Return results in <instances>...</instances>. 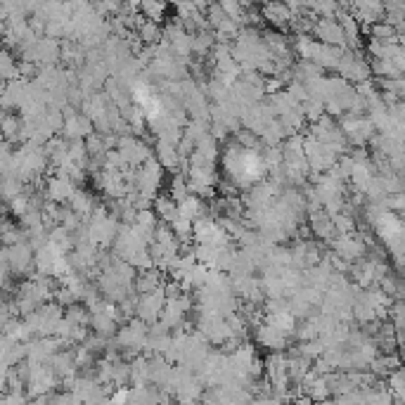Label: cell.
<instances>
[{
    "label": "cell",
    "mask_w": 405,
    "mask_h": 405,
    "mask_svg": "<svg viewBox=\"0 0 405 405\" xmlns=\"http://www.w3.org/2000/svg\"><path fill=\"white\" fill-rule=\"evenodd\" d=\"M83 145H86V152H88V157H102L105 155V142H102V133L97 131H90L88 135L83 138Z\"/></svg>",
    "instance_id": "obj_41"
},
{
    "label": "cell",
    "mask_w": 405,
    "mask_h": 405,
    "mask_svg": "<svg viewBox=\"0 0 405 405\" xmlns=\"http://www.w3.org/2000/svg\"><path fill=\"white\" fill-rule=\"evenodd\" d=\"M109 384L114 389L128 387V384H131V363L124 361V358H116V361L112 363V379H109Z\"/></svg>",
    "instance_id": "obj_32"
},
{
    "label": "cell",
    "mask_w": 405,
    "mask_h": 405,
    "mask_svg": "<svg viewBox=\"0 0 405 405\" xmlns=\"http://www.w3.org/2000/svg\"><path fill=\"white\" fill-rule=\"evenodd\" d=\"M370 64V74L377 79H393V76H403L405 64L396 62V60H387V57H367Z\"/></svg>",
    "instance_id": "obj_17"
},
{
    "label": "cell",
    "mask_w": 405,
    "mask_h": 405,
    "mask_svg": "<svg viewBox=\"0 0 405 405\" xmlns=\"http://www.w3.org/2000/svg\"><path fill=\"white\" fill-rule=\"evenodd\" d=\"M233 140L237 142L239 147H244V150H261V140L256 133L247 131V128H237V131L233 133Z\"/></svg>",
    "instance_id": "obj_38"
},
{
    "label": "cell",
    "mask_w": 405,
    "mask_h": 405,
    "mask_svg": "<svg viewBox=\"0 0 405 405\" xmlns=\"http://www.w3.org/2000/svg\"><path fill=\"white\" fill-rule=\"evenodd\" d=\"M294 351L301 353L304 358H309V361H315L317 356H322L325 346H322V341L315 337V339H309V341H299V346H296Z\"/></svg>",
    "instance_id": "obj_40"
},
{
    "label": "cell",
    "mask_w": 405,
    "mask_h": 405,
    "mask_svg": "<svg viewBox=\"0 0 405 405\" xmlns=\"http://www.w3.org/2000/svg\"><path fill=\"white\" fill-rule=\"evenodd\" d=\"M178 213L190 220H197L202 216H209V204H207V199L197 197V194H187V197L178 204Z\"/></svg>",
    "instance_id": "obj_20"
},
{
    "label": "cell",
    "mask_w": 405,
    "mask_h": 405,
    "mask_svg": "<svg viewBox=\"0 0 405 405\" xmlns=\"http://www.w3.org/2000/svg\"><path fill=\"white\" fill-rule=\"evenodd\" d=\"M384 384H387V389L391 391V398L396 405H403L405 403V374L401 367H396L391 374H389L387 379H384Z\"/></svg>",
    "instance_id": "obj_28"
},
{
    "label": "cell",
    "mask_w": 405,
    "mask_h": 405,
    "mask_svg": "<svg viewBox=\"0 0 405 405\" xmlns=\"http://www.w3.org/2000/svg\"><path fill=\"white\" fill-rule=\"evenodd\" d=\"M311 34L315 36V40H320V43H325V45L346 48V38H343V31L335 17H315L313 19Z\"/></svg>",
    "instance_id": "obj_8"
},
{
    "label": "cell",
    "mask_w": 405,
    "mask_h": 405,
    "mask_svg": "<svg viewBox=\"0 0 405 405\" xmlns=\"http://www.w3.org/2000/svg\"><path fill=\"white\" fill-rule=\"evenodd\" d=\"M43 190H45V197H48L50 202L66 204V202H69L71 194H74L76 185L64 176V173H50V176H45Z\"/></svg>",
    "instance_id": "obj_10"
},
{
    "label": "cell",
    "mask_w": 405,
    "mask_h": 405,
    "mask_svg": "<svg viewBox=\"0 0 405 405\" xmlns=\"http://www.w3.org/2000/svg\"><path fill=\"white\" fill-rule=\"evenodd\" d=\"M48 244L55 251H60V254H69L74 249V237H71V233L64 225H53L48 230Z\"/></svg>",
    "instance_id": "obj_23"
},
{
    "label": "cell",
    "mask_w": 405,
    "mask_h": 405,
    "mask_svg": "<svg viewBox=\"0 0 405 405\" xmlns=\"http://www.w3.org/2000/svg\"><path fill=\"white\" fill-rule=\"evenodd\" d=\"M309 12L315 17H335L337 10L341 8V0H309Z\"/></svg>",
    "instance_id": "obj_35"
},
{
    "label": "cell",
    "mask_w": 405,
    "mask_h": 405,
    "mask_svg": "<svg viewBox=\"0 0 405 405\" xmlns=\"http://www.w3.org/2000/svg\"><path fill=\"white\" fill-rule=\"evenodd\" d=\"M64 320H69L71 325L88 327V322H90V311H88V306L81 304V301H74V304L64 306Z\"/></svg>",
    "instance_id": "obj_31"
},
{
    "label": "cell",
    "mask_w": 405,
    "mask_h": 405,
    "mask_svg": "<svg viewBox=\"0 0 405 405\" xmlns=\"http://www.w3.org/2000/svg\"><path fill=\"white\" fill-rule=\"evenodd\" d=\"M374 86H377L379 90L393 93L396 97H403L405 95V81H403V76H393V79H377V81H374Z\"/></svg>",
    "instance_id": "obj_39"
},
{
    "label": "cell",
    "mask_w": 405,
    "mask_h": 405,
    "mask_svg": "<svg viewBox=\"0 0 405 405\" xmlns=\"http://www.w3.org/2000/svg\"><path fill=\"white\" fill-rule=\"evenodd\" d=\"M168 194H171V197L176 199L178 204H181L183 199L187 197L190 190H187V178H185V173H178V171H176V176L171 178V192H168Z\"/></svg>",
    "instance_id": "obj_42"
},
{
    "label": "cell",
    "mask_w": 405,
    "mask_h": 405,
    "mask_svg": "<svg viewBox=\"0 0 405 405\" xmlns=\"http://www.w3.org/2000/svg\"><path fill=\"white\" fill-rule=\"evenodd\" d=\"M0 223H3V216H0Z\"/></svg>",
    "instance_id": "obj_48"
},
{
    "label": "cell",
    "mask_w": 405,
    "mask_h": 405,
    "mask_svg": "<svg viewBox=\"0 0 405 405\" xmlns=\"http://www.w3.org/2000/svg\"><path fill=\"white\" fill-rule=\"evenodd\" d=\"M27 209H29V194L27 192H19L17 197L8 199V211L12 213V216L19 218Z\"/></svg>",
    "instance_id": "obj_44"
},
{
    "label": "cell",
    "mask_w": 405,
    "mask_h": 405,
    "mask_svg": "<svg viewBox=\"0 0 405 405\" xmlns=\"http://www.w3.org/2000/svg\"><path fill=\"white\" fill-rule=\"evenodd\" d=\"M299 109H301V114H304V119L311 121V124H315V121L325 114V105H322L320 100H315V97H306L304 102H299Z\"/></svg>",
    "instance_id": "obj_36"
},
{
    "label": "cell",
    "mask_w": 405,
    "mask_h": 405,
    "mask_svg": "<svg viewBox=\"0 0 405 405\" xmlns=\"http://www.w3.org/2000/svg\"><path fill=\"white\" fill-rule=\"evenodd\" d=\"M22 239H27V233H24L22 225L3 218V223H0V244H3V247H10V244H14V242H22Z\"/></svg>",
    "instance_id": "obj_29"
},
{
    "label": "cell",
    "mask_w": 405,
    "mask_h": 405,
    "mask_svg": "<svg viewBox=\"0 0 405 405\" xmlns=\"http://www.w3.org/2000/svg\"><path fill=\"white\" fill-rule=\"evenodd\" d=\"M152 211L157 213L159 220H164V223H173L181 213H178V202L171 197V194H155V199H152Z\"/></svg>",
    "instance_id": "obj_19"
},
{
    "label": "cell",
    "mask_w": 405,
    "mask_h": 405,
    "mask_svg": "<svg viewBox=\"0 0 405 405\" xmlns=\"http://www.w3.org/2000/svg\"><path fill=\"white\" fill-rule=\"evenodd\" d=\"M213 45H216V36H213L211 29H202V31L190 34V50H192V57H197V60L209 57Z\"/></svg>",
    "instance_id": "obj_18"
},
{
    "label": "cell",
    "mask_w": 405,
    "mask_h": 405,
    "mask_svg": "<svg viewBox=\"0 0 405 405\" xmlns=\"http://www.w3.org/2000/svg\"><path fill=\"white\" fill-rule=\"evenodd\" d=\"M185 315H187V313L181 311V306L176 304V299H166V304H164V309H161V315H159V320H161L164 325L168 327V330H181L183 322H185Z\"/></svg>",
    "instance_id": "obj_24"
},
{
    "label": "cell",
    "mask_w": 405,
    "mask_h": 405,
    "mask_svg": "<svg viewBox=\"0 0 405 405\" xmlns=\"http://www.w3.org/2000/svg\"><path fill=\"white\" fill-rule=\"evenodd\" d=\"M304 155H306V161H309V168L315 173L330 171V168L337 164V157H339L332 147H327V145H322L320 140H315L311 133L304 135Z\"/></svg>",
    "instance_id": "obj_2"
},
{
    "label": "cell",
    "mask_w": 405,
    "mask_h": 405,
    "mask_svg": "<svg viewBox=\"0 0 405 405\" xmlns=\"http://www.w3.org/2000/svg\"><path fill=\"white\" fill-rule=\"evenodd\" d=\"M131 363V384L133 387H147L150 384V370H147V356L140 353Z\"/></svg>",
    "instance_id": "obj_27"
},
{
    "label": "cell",
    "mask_w": 405,
    "mask_h": 405,
    "mask_svg": "<svg viewBox=\"0 0 405 405\" xmlns=\"http://www.w3.org/2000/svg\"><path fill=\"white\" fill-rule=\"evenodd\" d=\"M147 370H150V384L164 389L168 382H171L176 367H173L161 353H155V356H147Z\"/></svg>",
    "instance_id": "obj_12"
},
{
    "label": "cell",
    "mask_w": 405,
    "mask_h": 405,
    "mask_svg": "<svg viewBox=\"0 0 405 405\" xmlns=\"http://www.w3.org/2000/svg\"><path fill=\"white\" fill-rule=\"evenodd\" d=\"M261 36H263L265 50H268L270 57H289L291 53V38L280 29H261Z\"/></svg>",
    "instance_id": "obj_11"
},
{
    "label": "cell",
    "mask_w": 405,
    "mask_h": 405,
    "mask_svg": "<svg viewBox=\"0 0 405 405\" xmlns=\"http://www.w3.org/2000/svg\"><path fill=\"white\" fill-rule=\"evenodd\" d=\"M0 138L8 145H22V116H17L14 112H5V116L0 119Z\"/></svg>",
    "instance_id": "obj_16"
},
{
    "label": "cell",
    "mask_w": 405,
    "mask_h": 405,
    "mask_svg": "<svg viewBox=\"0 0 405 405\" xmlns=\"http://www.w3.org/2000/svg\"><path fill=\"white\" fill-rule=\"evenodd\" d=\"M161 285H164V270L150 265V268L138 270L135 273V280H133V291H135V294H150V291H155L157 287H161Z\"/></svg>",
    "instance_id": "obj_13"
},
{
    "label": "cell",
    "mask_w": 405,
    "mask_h": 405,
    "mask_svg": "<svg viewBox=\"0 0 405 405\" xmlns=\"http://www.w3.org/2000/svg\"><path fill=\"white\" fill-rule=\"evenodd\" d=\"M164 304H166V294H164V285H161V287H157V289H155V291H150V294H138L135 317H140V320H145L147 325H150V322L159 320V315H161Z\"/></svg>",
    "instance_id": "obj_7"
},
{
    "label": "cell",
    "mask_w": 405,
    "mask_h": 405,
    "mask_svg": "<svg viewBox=\"0 0 405 405\" xmlns=\"http://www.w3.org/2000/svg\"><path fill=\"white\" fill-rule=\"evenodd\" d=\"M161 43L171 50L178 57H192V50H190V31L183 27L181 19H171L166 22V27H161Z\"/></svg>",
    "instance_id": "obj_3"
},
{
    "label": "cell",
    "mask_w": 405,
    "mask_h": 405,
    "mask_svg": "<svg viewBox=\"0 0 405 405\" xmlns=\"http://www.w3.org/2000/svg\"><path fill=\"white\" fill-rule=\"evenodd\" d=\"M24 185H27V183H24L19 176H14V173L12 176H0V194H3L5 202L17 197L19 192H24Z\"/></svg>",
    "instance_id": "obj_34"
},
{
    "label": "cell",
    "mask_w": 405,
    "mask_h": 405,
    "mask_svg": "<svg viewBox=\"0 0 405 405\" xmlns=\"http://www.w3.org/2000/svg\"><path fill=\"white\" fill-rule=\"evenodd\" d=\"M133 34L138 36V40H140L142 45H155V43L161 40V24H157V22H152V19L142 17L140 22L135 24Z\"/></svg>",
    "instance_id": "obj_22"
},
{
    "label": "cell",
    "mask_w": 405,
    "mask_h": 405,
    "mask_svg": "<svg viewBox=\"0 0 405 405\" xmlns=\"http://www.w3.org/2000/svg\"><path fill=\"white\" fill-rule=\"evenodd\" d=\"M194 150L199 152L207 161H211V164H216L218 161V155H220V145H218V140L211 135V133H207V135L202 138V140H197V145H194Z\"/></svg>",
    "instance_id": "obj_33"
},
{
    "label": "cell",
    "mask_w": 405,
    "mask_h": 405,
    "mask_svg": "<svg viewBox=\"0 0 405 405\" xmlns=\"http://www.w3.org/2000/svg\"><path fill=\"white\" fill-rule=\"evenodd\" d=\"M265 320H270L273 325H278L289 339H294V327H296V317L289 311H275V313H265Z\"/></svg>",
    "instance_id": "obj_30"
},
{
    "label": "cell",
    "mask_w": 405,
    "mask_h": 405,
    "mask_svg": "<svg viewBox=\"0 0 405 405\" xmlns=\"http://www.w3.org/2000/svg\"><path fill=\"white\" fill-rule=\"evenodd\" d=\"M382 204L389 209V211H393V213H398V216H401V213H403L405 197H403V192H389L387 197H384Z\"/></svg>",
    "instance_id": "obj_45"
},
{
    "label": "cell",
    "mask_w": 405,
    "mask_h": 405,
    "mask_svg": "<svg viewBox=\"0 0 405 405\" xmlns=\"http://www.w3.org/2000/svg\"><path fill=\"white\" fill-rule=\"evenodd\" d=\"M259 10H261L263 22L278 27L280 31H285V29L294 22L296 14H299V12H294L287 3H282V0H270V3H265V5H259Z\"/></svg>",
    "instance_id": "obj_9"
},
{
    "label": "cell",
    "mask_w": 405,
    "mask_h": 405,
    "mask_svg": "<svg viewBox=\"0 0 405 405\" xmlns=\"http://www.w3.org/2000/svg\"><path fill=\"white\" fill-rule=\"evenodd\" d=\"M251 330H254V335H251L254 341L259 343V346L268 348V351H285L287 343H289V337H287L278 325H273L270 320L259 322V325L251 327Z\"/></svg>",
    "instance_id": "obj_6"
},
{
    "label": "cell",
    "mask_w": 405,
    "mask_h": 405,
    "mask_svg": "<svg viewBox=\"0 0 405 405\" xmlns=\"http://www.w3.org/2000/svg\"><path fill=\"white\" fill-rule=\"evenodd\" d=\"M335 71L341 76V79H346L348 83H361V81L372 79L367 57L356 48H343L341 50L339 62H337Z\"/></svg>",
    "instance_id": "obj_1"
},
{
    "label": "cell",
    "mask_w": 405,
    "mask_h": 405,
    "mask_svg": "<svg viewBox=\"0 0 405 405\" xmlns=\"http://www.w3.org/2000/svg\"><path fill=\"white\" fill-rule=\"evenodd\" d=\"M152 150H155V157L164 166V171H171V173L178 171V159H181V155H178L176 145H168V142H164V140H157Z\"/></svg>",
    "instance_id": "obj_21"
},
{
    "label": "cell",
    "mask_w": 405,
    "mask_h": 405,
    "mask_svg": "<svg viewBox=\"0 0 405 405\" xmlns=\"http://www.w3.org/2000/svg\"><path fill=\"white\" fill-rule=\"evenodd\" d=\"M285 90L294 97L296 102H304L306 97H309V90H306V83H301V81H289V83L285 86Z\"/></svg>",
    "instance_id": "obj_46"
},
{
    "label": "cell",
    "mask_w": 405,
    "mask_h": 405,
    "mask_svg": "<svg viewBox=\"0 0 405 405\" xmlns=\"http://www.w3.org/2000/svg\"><path fill=\"white\" fill-rule=\"evenodd\" d=\"M8 268L12 275H31L34 273V247L22 239L8 247Z\"/></svg>",
    "instance_id": "obj_5"
},
{
    "label": "cell",
    "mask_w": 405,
    "mask_h": 405,
    "mask_svg": "<svg viewBox=\"0 0 405 405\" xmlns=\"http://www.w3.org/2000/svg\"><path fill=\"white\" fill-rule=\"evenodd\" d=\"M161 181H164V166L157 161V157H150L145 164H140V166L135 168L138 192L155 197V194L159 192V187H161Z\"/></svg>",
    "instance_id": "obj_4"
},
{
    "label": "cell",
    "mask_w": 405,
    "mask_h": 405,
    "mask_svg": "<svg viewBox=\"0 0 405 405\" xmlns=\"http://www.w3.org/2000/svg\"><path fill=\"white\" fill-rule=\"evenodd\" d=\"M3 90H5V83H0V97H3Z\"/></svg>",
    "instance_id": "obj_47"
},
{
    "label": "cell",
    "mask_w": 405,
    "mask_h": 405,
    "mask_svg": "<svg viewBox=\"0 0 405 405\" xmlns=\"http://www.w3.org/2000/svg\"><path fill=\"white\" fill-rule=\"evenodd\" d=\"M301 391L311 398V401H327L330 398V389H327L325 374H315L313 370H309V374L301 382Z\"/></svg>",
    "instance_id": "obj_15"
},
{
    "label": "cell",
    "mask_w": 405,
    "mask_h": 405,
    "mask_svg": "<svg viewBox=\"0 0 405 405\" xmlns=\"http://www.w3.org/2000/svg\"><path fill=\"white\" fill-rule=\"evenodd\" d=\"M88 327L95 332V335L100 337H114L116 335V327H119V322L114 320V317H109L107 313H90V322Z\"/></svg>",
    "instance_id": "obj_25"
},
{
    "label": "cell",
    "mask_w": 405,
    "mask_h": 405,
    "mask_svg": "<svg viewBox=\"0 0 405 405\" xmlns=\"http://www.w3.org/2000/svg\"><path fill=\"white\" fill-rule=\"evenodd\" d=\"M12 79H19L17 57L10 48H0V83H8Z\"/></svg>",
    "instance_id": "obj_26"
},
{
    "label": "cell",
    "mask_w": 405,
    "mask_h": 405,
    "mask_svg": "<svg viewBox=\"0 0 405 405\" xmlns=\"http://www.w3.org/2000/svg\"><path fill=\"white\" fill-rule=\"evenodd\" d=\"M133 223L138 225V228H145V230H155V225L159 223L157 213L152 211V209H140V211L135 213V220Z\"/></svg>",
    "instance_id": "obj_43"
},
{
    "label": "cell",
    "mask_w": 405,
    "mask_h": 405,
    "mask_svg": "<svg viewBox=\"0 0 405 405\" xmlns=\"http://www.w3.org/2000/svg\"><path fill=\"white\" fill-rule=\"evenodd\" d=\"M69 209L76 213L83 223H88V218H90V213H93V209L97 207V202H95V197L90 192H86V190H81V187H76L74 190V194L69 197Z\"/></svg>",
    "instance_id": "obj_14"
},
{
    "label": "cell",
    "mask_w": 405,
    "mask_h": 405,
    "mask_svg": "<svg viewBox=\"0 0 405 405\" xmlns=\"http://www.w3.org/2000/svg\"><path fill=\"white\" fill-rule=\"evenodd\" d=\"M259 140H261V145H280V142L285 140V133H282L278 119H273L270 124H265L263 131L259 133Z\"/></svg>",
    "instance_id": "obj_37"
}]
</instances>
